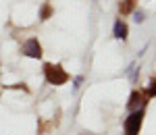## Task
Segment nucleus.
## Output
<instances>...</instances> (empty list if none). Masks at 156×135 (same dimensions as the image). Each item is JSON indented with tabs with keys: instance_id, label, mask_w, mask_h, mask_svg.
Instances as JSON below:
<instances>
[{
	"instance_id": "9d476101",
	"label": "nucleus",
	"mask_w": 156,
	"mask_h": 135,
	"mask_svg": "<svg viewBox=\"0 0 156 135\" xmlns=\"http://www.w3.org/2000/svg\"><path fill=\"white\" fill-rule=\"evenodd\" d=\"M81 81H83V79H81V77H77V79H75V85H73V87H75V89H77V87H79V83H81Z\"/></svg>"
},
{
	"instance_id": "f257e3e1",
	"label": "nucleus",
	"mask_w": 156,
	"mask_h": 135,
	"mask_svg": "<svg viewBox=\"0 0 156 135\" xmlns=\"http://www.w3.org/2000/svg\"><path fill=\"white\" fill-rule=\"evenodd\" d=\"M44 77H46V81H48L50 85H65L71 79L69 73L60 64H52V62H46L44 64Z\"/></svg>"
},
{
	"instance_id": "423d86ee",
	"label": "nucleus",
	"mask_w": 156,
	"mask_h": 135,
	"mask_svg": "<svg viewBox=\"0 0 156 135\" xmlns=\"http://www.w3.org/2000/svg\"><path fill=\"white\" fill-rule=\"evenodd\" d=\"M135 6H137V0H123L119 4V11L121 15H129V12H133Z\"/></svg>"
},
{
	"instance_id": "1a4fd4ad",
	"label": "nucleus",
	"mask_w": 156,
	"mask_h": 135,
	"mask_svg": "<svg viewBox=\"0 0 156 135\" xmlns=\"http://www.w3.org/2000/svg\"><path fill=\"white\" fill-rule=\"evenodd\" d=\"M133 19H135V23H144V21H146L144 11H135V12H133Z\"/></svg>"
},
{
	"instance_id": "f03ea898",
	"label": "nucleus",
	"mask_w": 156,
	"mask_h": 135,
	"mask_svg": "<svg viewBox=\"0 0 156 135\" xmlns=\"http://www.w3.org/2000/svg\"><path fill=\"white\" fill-rule=\"evenodd\" d=\"M142 123H144V108L133 110L131 114L125 119V123H123V131H125V135H140V131H142Z\"/></svg>"
},
{
	"instance_id": "0eeeda50",
	"label": "nucleus",
	"mask_w": 156,
	"mask_h": 135,
	"mask_svg": "<svg viewBox=\"0 0 156 135\" xmlns=\"http://www.w3.org/2000/svg\"><path fill=\"white\" fill-rule=\"evenodd\" d=\"M144 96H146V98H154V96H156V77H152V79L148 81V87H146Z\"/></svg>"
},
{
	"instance_id": "39448f33",
	"label": "nucleus",
	"mask_w": 156,
	"mask_h": 135,
	"mask_svg": "<svg viewBox=\"0 0 156 135\" xmlns=\"http://www.w3.org/2000/svg\"><path fill=\"white\" fill-rule=\"evenodd\" d=\"M112 33H115L117 40H127V36H129L127 23H125L123 19H117V21H115V27H112Z\"/></svg>"
},
{
	"instance_id": "6e6552de",
	"label": "nucleus",
	"mask_w": 156,
	"mask_h": 135,
	"mask_svg": "<svg viewBox=\"0 0 156 135\" xmlns=\"http://www.w3.org/2000/svg\"><path fill=\"white\" fill-rule=\"evenodd\" d=\"M52 12H54V9H52L50 4H44V6H42V11H40V19H42V21H46V19L52 17Z\"/></svg>"
},
{
	"instance_id": "20e7f679",
	"label": "nucleus",
	"mask_w": 156,
	"mask_h": 135,
	"mask_svg": "<svg viewBox=\"0 0 156 135\" xmlns=\"http://www.w3.org/2000/svg\"><path fill=\"white\" fill-rule=\"evenodd\" d=\"M146 96L142 94V92H137V89H133L131 92V96H129V102H127V108L129 110H140V108H144V104H146Z\"/></svg>"
},
{
	"instance_id": "7ed1b4c3",
	"label": "nucleus",
	"mask_w": 156,
	"mask_h": 135,
	"mask_svg": "<svg viewBox=\"0 0 156 135\" xmlns=\"http://www.w3.org/2000/svg\"><path fill=\"white\" fill-rule=\"evenodd\" d=\"M23 54L29 58H42V44L37 42V37H29L23 44Z\"/></svg>"
}]
</instances>
